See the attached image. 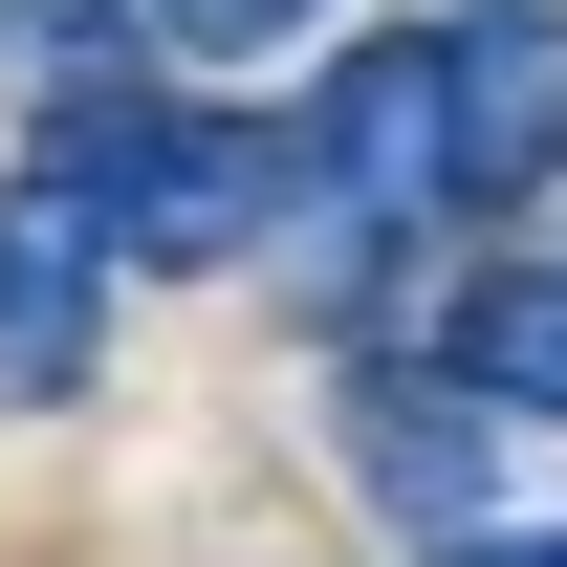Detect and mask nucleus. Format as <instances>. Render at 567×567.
I'll use <instances>...</instances> for the list:
<instances>
[{"label":"nucleus","mask_w":567,"mask_h":567,"mask_svg":"<svg viewBox=\"0 0 567 567\" xmlns=\"http://www.w3.org/2000/svg\"><path fill=\"white\" fill-rule=\"evenodd\" d=\"M436 393H481V415H567V240L481 262L436 306Z\"/></svg>","instance_id":"obj_5"},{"label":"nucleus","mask_w":567,"mask_h":567,"mask_svg":"<svg viewBox=\"0 0 567 567\" xmlns=\"http://www.w3.org/2000/svg\"><path fill=\"white\" fill-rule=\"evenodd\" d=\"M436 44V153H458V218L546 197L567 175V0H458V22H415Z\"/></svg>","instance_id":"obj_2"},{"label":"nucleus","mask_w":567,"mask_h":567,"mask_svg":"<svg viewBox=\"0 0 567 567\" xmlns=\"http://www.w3.org/2000/svg\"><path fill=\"white\" fill-rule=\"evenodd\" d=\"M153 44H197V66H262V44H306V22H328V0H132Z\"/></svg>","instance_id":"obj_6"},{"label":"nucleus","mask_w":567,"mask_h":567,"mask_svg":"<svg viewBox=\"0 0 567 567\" xmlns=\"http://www.w3.org/2000/svg\"><path fill=\"white\" fill-rule=\"evenodd\" d=\"M87 371H110V240L44 175H0V415H66Z\"/></svg>","instance_id":"obj_3"},{"label":"nucleus","mask_w":567,"mask_h":567,"mask_svg":"<svg viewBox=\"0 0 567 567\" xmlns=\"http://www.w3.org/2000/svg\"><path fill=\"white\" fill-rule=\"evenodd\" d=\"M22 175H44L110 262H175V284L284 262V132L262 110H197V87H132V66L44 87V153H22Z\"/></svg>","instance_id":"obj_1"},{"label":"nucleus","mask_w":567,"mask_h":567,"mask_svg":"<svg viewBox=\"0 0 567 567\" xmlns=\"http://www.w3.org/2000/svg\"><path fill=\"white\" fill-rule=\"evenodd\" d=\"M481 393H436V371H371L350 393V481L393 502V524H436V546H481Z\"/></svg>","instance_id":"obj_4"},{"label":"nucleus","mask_w":567,"mask_h":567,"mask_svg":"<svg viewBox=\"0 0 567 567\" xmlns=\"http://www.w3.org/2000/svg\"><path fill=\"white\" fill-rule=\"evenodd\" d=\"M436 567H567V524H481V546H436Z\"/></svg>","instance_id":"obj_7"}]
</instances>
